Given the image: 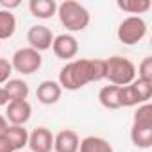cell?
<instances>
[{
  "instance_id": "1",
  "label": "cell",
  "mask_w": 152,
  "mask_h": 152,
  "mask_svg": "<svg viewBox=\"0 0 152 152\" xmlns=\"http://www.w3.org/2000/svg\"><path fill=\"white\" fill-rule=\"evenodd\" d=\"M106 79V59H72L59 70L61 90L77 91L90 83Z\"/></svg>"
},
{
  "instance_id": "2",
  "label": "cell",
  "mask_w": 152,
  "mask_h": 152,
  "mask_svg": "<svg viewBox=\"0 0 152 152\" xmlns=\"http://www.w3.org/2000/svg\"><path fill=\"white\" fill-rule=\"evenodd\" d=\"M59 16V22L61 25L70 31V32H79V31H84L88 25H90V11L79 4L75 2V0H64V2H61L57 6V13Z\"/></svg>"
},
{
  "instance_id": "3",
  "label": "cell",
  "mask_w": 152,
  "mask_h": 152,
  "mask_svg": "<svg viewBox=\"0 0 152 152\" xmlns=\"http://www.w3.org/2000/svg\"><path fill=\"white\" fill-rule=\"evenodd\" d=\"M106 79L113 86H127L136 79V66L127 57L111 56L106 59Z\"/></svg>"
},
{
  "instance_id": "4",
  "label": "cell",
  "mask_w": 152,
  "mask_h": 152,
  "mask_svg": "<svg viewBox=\"0 0 152 152\" xmlns=\"http://www.w3.org/2000/svg\"><path fill=\"white\" fill-rule=\"evenodd\" d=\"M152 97V83L134 79L131 84L120 88V104L122 107H134L148 102Z\"/></svg>"
},
{
  "instance_id": "5",
  "label": "cell",
  "mask_w": 152,
  "mask_h": 152,
  "mask_svg": "<svg viewBox=\"0 0 152 152\" xmlns=\"http://www.w3.org/2000/svg\"><path fill=\"white\" fill-rule=\"evenodd\" d=\"M147 36V23L141 16H127L120 22L116 38L124 45H136Z\"/></svg>"
},
{
  "instance_id": "6",
  "label": "cell",
  "mask_w": 152,
  "mask_h": 152,
  "mask_svg": "<svg viewBox=\"0 0 152 152\" xmlns=\"http://www.w3.org/2000/svg\"><path fill=\"white\" fill-rule=\"evenodd\" d=\"M43 64V57L38 50L31 48V47H23V48H18L15 54H13V59H11V66L13 70H16L18 73L22 75H32L34 72H38Z\"/></svg>"
},
{
  "instance_id": "7",
  "label": "cell",
  "mask_w": 152,
  "mask_h": 152,
  "mask_svg": "<svg viewBox=\"0 0 152 152\" xmlns=\"http://www.w3.org/2000/svg\"><path fill=\"white\" fill-rule=\"evenodd\" d=\"M52 50H54L56 57L64 59V61H72L79 52V41L72 34H59L52 41Z\"/></svg>"
},
{
  "instance_id": "8",
  "label": "cell",
  "mask_w": 152,
  "mask_h": 152,
  "mask_svg": "<svg viewBox=\"0 0 152 152\" xmlns=\"http://www.w3.org/2000/svg\"><path fill=\"white\" fill-rule=\"evenodd\" d=\"M27 41H29L31 48H34L38 52H43V50L52 48L54 34L47 25H32L27 32Z\"/></svg>"
},
{
  "instance_id": "9",
  "label": "cell",
  "mask_w": 152,
  "mask_h": 152,
  "mask_svg": "<svg viewBox=\"0 0 152 152\" xmlns=\"http://www.w3.org/2000/svg\"><path fill=\"white\" fill-rule=\"evenodd\" d=\"M32 107L27 100H15L9 102L6 107V120L11 125H25L31 120Z\"/></svg>"
},
{
  "instance_id": "10",
  "label": "cell",
  "mask_w": 152,
  "mask_h": 152,
  "mask_svg": "<svg viewBox=\"0 0 152 152\" xmlns=\"http://www.w3.org/2000/svg\"><path fill=\"white\" fill-rule=\"evenodd\" d=\"M31 152H52L54 148V134L47 127H38L29 134L27 141Z\"/></svg>"
},
{
  "instance_id": "11",
  "label": "cell",
  "mask_w": 152,
  "mask_h": 152,
  "mask_svg": "<svg viewBox=\"0 0 152 152\" xmlns=\"http://www.w3.org/2000/svg\"><path fill=\"white\" fill-rule=\"evenodd\" d=\"M81 138L72 129H63L54 136V150L56 152H79Z\"/></svg>"
},
{
  "instance_id": "12",
  "label": "cell",
  "mask_w": 152,
  "mask_h": 152,
  "mask_svg": "<svg viewBox=\"0 0 152 152\" xmlns=\"http://www.w3.org/2000/svg\"><path fill=\"white\" fill-rule=\"evenodd\" d=\"M61 95H63V90L57 81H43V83H39V86L36 90L38 100L45 106H54L61 99Z\"/></svg>"
},
{
  "instance_id": "13",
  "label": "cell",
  "mask_w": 152,
  "mask_h": 152,
  "mask_svg": "<svg viewBox=\"0 0 152 152\" xmlns=\"http://www.w3.org/2000/svg\"><path fill=\"white\" fill-rule=\"evenodd\" d=\"M29 11L34 18L39 20H48L57 13V4L54 0H31L29 2Z\"/></svg>"
},
{
  "instance_id": "14",
  "label": "cell",
  "mask_w": 152,
  "mask_h": 152,
  "mask_svg": "<svg viewBox=\"0 0 152 152\" xmlns=\"http://www.w3.org/2000/svg\"><path fill=\"white\" fill-rule=\"evenodd\" d=\"M4 91L7 93V99L9 102H15V100H27L29 97V84L22 79H9L4 86Z\"/></svg>"
},
{
  "instance_id": "15",
  "label": "cell",
  "mask_w": 152,
  "mask_h": 152,
  "mask_svg": "<svg viewBox=\"0 0 152 152\" xmlns=\"http://www.w3.org/2000/svg\"><path fill=\"white\" fill-rule=\"evenodd\" d=\"M99 102L102 107L106 109H120L122 104H120V86H104L100 91H99Z\"/></svg>"
},
{
  "instance_id": "16",
  "label": "cell",
  "mask_w": 152,
  "mask_h": 152,
  "mask_svg": "<svg viewBox=\"0 0 152 152\" xmlns=\"http://www.w3.org/2000/svg\"><path fill=\"white\" fill-rule=\"evenodd\" d=\"M79 152H115V150H113V145L106 138L86 136L84 140H81Z\"/></svg>"
},
{
  "instance_id": "17",
  "label": "cell",
  "mask_w": 152,
  "mask_h": 152,
  "mask_svg": "<svg viewBox=\"0 0 152 152\" xmlns=\"http://www.w3.org/2000/svg\"><path fill=\"white\" fill-rule=\"evenodd\" d=\"M4 136L7 138L13 150H22L29 141V132H27V129L23 125H9Z\"/></svg>"
},
{
  "instance_id": "18",
  "label": "cell",
  "mask_w": 152,
  "mask_h": 152,
  "mask_svg": "<svg viewBox=\"0 0 152 152\" xmlns=\"http://www.w3.org/2000/svg\"><path fill=\"white\" fill-rule=\"evenodd\" d=\"M131 141L138 148H150L152 147V127L132 125L131 127Z\"/></svg>"
},
{
  "instance_id": "19",
  "label": "cell",
  "mask_w": 152,
  "mask_h": 152,
  "mask_svg": "<svg viewBox=\"0 0 152 152\" xmlns=\"http://www.w3.org/2000/svg\"><path fill=\"white\" fill-rule=\"evenodd\" d=\"M116 6L122 11H125V13H129L132 16H138V15L147 13L152 7V2L150 0H118Z\"/></svg>"
},
{
  "instance_id": "20",
  "label": "cell",
  "mask_w": 152,
  "mask_h": 152,
  "mask_svg": "<svg viewBox=\"0 0 152 152\" xmlns=\"http://www.w3.org/2000/svg\"><path fill=\"white\" fill-rule=\"evenodd\" d=\"M15 31H16V18H15V15L11 11L0 9V41L13 38Z\"/></svg>"
},
{
  "instance_id": "21",
  "label": "cell",
  "mask_w": 152,
  "mask_h": 152,
  "mask_svg": "<svg viewBox=\"0 0 152 152\" xmlns=\"http://www.w3.org/2000/svg\"><path fill=\"white\" fill-rule=\"evenodd\" d=\"M132 125H141V127H152V106L148 102L138 106L132 116Z\"/></svg>"
},
{
  "instance_id": "22",
  "label": "cell",
  "mask_w": 152,
  "mask_h": 152,
  "mask_svg": "<svg viewBox=\"0 0 152 152\" xmlns=\"http://www.w3.org/2000/svg\"><path fill=\"white\" fill-rule=\"evenodd\" d=\"M138 79L152 83V56H147L138 66Z\"/></svg>"
},
{
  "instance_id": "23",
  "label": "cell",
  "mask_w": 152,
  "mask_h": 152,
  "mask_svg": "<svg viewBox=\"0 0 152 152\" xmlns=\"http://www.w3.org/2000/svg\"><path fill=\"white\" fill-rule=\"evenodd\" d=\"M11 73H13V66L7 59L0 57V86L6 84L9 79H11Z\"/></svg>"
},
{
  "instance_id": "24",
  "label": "cell",
  "mask_w": 152,
  "mask_h": 152,
  "mask_svg": "<svg viewBox=\"0 0 152 152\" xmlns=\"http://www.w3.org/2000/svg\"><path fill=\"white\" fill-rule=\"evenodd\" d=\"M20 0H0V6H2L4 11H11L15 7H20Z\"/></svg>"
},
{
  "instance_id": "25",
  "label": "cell",
  "mask_w": 152,
  "mask_h": 152,
  "mask_svg": "<svg viewBox=\"0 0 152 152\" xmlns=\"http://www.w3.org/2000/svg\"><path fill=\"white\" fill-rule=\"evenodd\" d=\"M0 152H15L6 136H0Z\"/></svg>"
},
{
  "instance_id": "26",
  "label": "cell",
  "mask_w": 152,
  "mask_h": 152,
  "mask_svg": "<svg viewBox=\"0 0 152 152\" xmlns=\"http://www.w3.org/2000/svg\"><path fill=\"white\" fill-rule=\"evenodd\" d=\"M7 127H9V124H7L6 116H0V136H4V134H6Z\"/></svg>"
},
{
  "instance_id": "27",
  "label": "cell",
  "mask_w": 152,
  "mask_h": 152,
  "mask_svg": "<svg viewBox=\"0 0 152 152\" xmlns=\"http://www.w3.org/2000/svg\"><path fill=\"white\" fill-rule=\"evenodd\" d=\"M6 104H9V99H7V93L4 91V88L0 86V107L6 106Z\"/></svg>"
},
{
  "instance_id": "28",
  "label": "cell",
  "mask_w": 152,
  "mask_h": 152,
  "mask_svg": "<svg viewBox=\"0 0 152 152\" xmlns=\"http://www.w3.org/2000/svg\"><path fill=\"white\" fill-rule=\"evenodd\" d=\"M29 152H31V150H29Z\"/></svg>"
}]
</instances>
